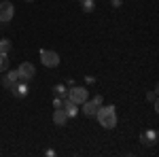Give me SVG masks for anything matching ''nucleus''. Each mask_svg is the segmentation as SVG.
Masks as SVG:
<instances>
[{
    "label": "nucleus",
    "mask_w": 159,
    "mask_h": 157,
    "mask_svg": "<svg viewBox=\"0 0 159 157\" xmlns=\"http://www.w3.org/2000/svg\"><path fill=\"white\" fill-rule=\"evenodd\" d=\"M25 2H34V0H25Z\"/></svg>",
    "instance_id": "4be33fe9"
},
{
    "label": "nucleus",
    "mask_w": 159,
    "mask_h": 157,
    "mask_svg": "<svg viewBox=\"0 0 159 157\" xmlns=\"http://www.w3.org/2000/svg\"><path fill=\"white\" fill-rule=\"evenodd\" d=\"M157 140H159L157 130H147V132L140 134V142L147 145V146H155V145H157Z\"/></svg>",
    "instance_id": "6e6552de"
},
{
    "label": "nucleus",
    "mask_w": 159,
    "mask_h": 157,
    "mask_svg": "<svg viewBox=\"0 0 159 157\" xmlns=\"http://www.w3.org/2000/svg\"><path fill=\"white\" fill-rule=\"evenodd\" d=\"M147 100H148V102H153V106H155V110L159 109V104H157V87H155V89H153V91H151V94L147 96Z\"/></svg>",
    "instance_id": "dca6fc26"
},
{
    "label": "nucleus",
    "mask_w": 159,
    "mask_h": 157,
    "mask_svg": "<svg viewBox=\"0 0 159 157\" xmlns=\"http://www.w3.org/2000/svg\"><path fill=\"white\" fill-rule=\"evenodd\" d=\"M13 49V43L9 38H0V53H11Z\"/></svg>",
    "instance_id": "ddd939ff"
},
{
    "label": "nucleus",
    "mask_w": 159,
    "mask_h": 157,
    "mask_svg": "<svg viewBox=\"0 0 159 157\" xmlns=\"http://www.w3.org/2000/svg\"><path fill=\"white\" fill-rule=\"evenodd\" d=\"M45 155H47V157H55V155H57V153H55L53 149H47V151H45Z\"/></svg>",
    "instance_id": "aec40b11"
},
{
    "label": "nucleus",
    "mask_w": 159,
    "mask_h": 157,
    "mask_svg": "<svg viewBox=\"0 0 159 157\" xmlns=\"http://www.w3.org/2000/svg\"><path fill=\"white\" fill-rule=\"evenodd\" d=\"M68 119H70V117L66 115V110H64V109H55V110H53V123H55V125L64 127V125L68 123Z\"/></svg>",
    "instance_id": "9d476101"
},
{
    "label": "nucleus",
    "mask_w": 159,
    "mask_h": 157,
    "mask_svg": "<svg viewBox=\"0 0 159 157\" xmlns=\"http://www.w3.org/2000/svg\"><path fill=\"white\" fill-rule=\"evenodd\" d=\"M76 2H79V4H81V2H83V0H76Z\"/></svg>",
    "instance_id": "412c9836"
},
{
    "label": "nucleus",
    "mask_w": 159,
    "mask_h": 157,
    "mask_svg": "<svg viewBox=\"0 0 159 157\" xmlns=\"http://www.w3.org/2000/svg\"><path fill=\"white\" fill-rule=\"evenodd\" d=\"M96 119H98V123L102 125V127H106V130H112L115 125H117V110H115V106L110 104V106H100L98 113H96Z\"/></svg>",
    "instance_id": "f257e3e1"
},
{
    "label": "nucleus",
    "mask_w": 159,
    "mask_h": 157,
    "mask_svg": "<svg viewBox=\"0 0 159 157\" xmlns=\"http://www.w3.org/2000/svg\"><path fill=\"white\" fill-rule=\"evenodd\" d=\"M110 4H112L115 9H119V7H123V0H110Z\"/></svg>",
    "instance_id": "6ab92c4d"
},
{
    "label": "nucleus",
    "mask_w": 159,
    "mask_h": 157,
    "mask_svg": "<svg viewBox=\"0 0 159 157\" xmlns=\"http://www.w3.org/2000/svg\"><path fill=\"white\" fill-rule=\"evenodd\" d=\"M104 104V100H102V96H96V98H87L85 102L81 104L83 106V115L85 117H96V113H98V109Z\"/></svg>",
    "instance_id": "f03ea898"
},
{
    "label": "nucleus",
    "mask_w": 159,
    "mask_h": 157,
    "mask_svg": "<svg viewBox=\"0 0 159 157\" xmlns=\"http://www.w3.org/2000/svg\"><path fill=\"white\" fill-rule=\"evenodd\" d=\"M85 83H87V85H93V83H96V76L87 74V76H85Z\"/></svg>",
    "instance_id": "a211bd4d"
},
{
    "label": "nucleus",
    "mask_w": 159,
    "mask_h": 157,
    "mask_svg": "<svg viewBox=\"0 0 159 157\" xmlns=\"http://www.w3.org/2000/svg\"><path fill=\"white\" fill-rule=\"evenodd\" d=\"M61 106H64V98L55 96V100H53V109H61Z\"/></svg>",
    "instance_id": "f3484780"
},
{
    "label": "nucleus",
    "mask_w": 159,
    "mask_h": 157,
    "mask_svg": "<svg viewBox=\"0 0 159 157\" xmlns=\"http://www.w3.org/2000/svg\"><path fill=\"white\" fill-rule=\"evenodd\" d=\"M19 81V74L17 70H7V72H2V87H7V89H11L13 85Z\"/></svg>",
    "instance_id": "1a4fd4ad"
},
{
    "label": "nucleus",
    "mask_w": 159,
    "mask_h": 157,
    "mask_svg": "<svg viewBox=\"0 0 159 157\" xmlns=\"http://www.w3.org/2000/svg\"><path fill=\"white\" fill-rule=\"evenodd\" d=\"M15 15V7H13V0H4L0 2V24H9Z\"/></svg>",
    "instance_id": "423d86ee"
},
{
    "label": "nucleus",
    "mask_w": 159,
    "mask_h": 157,
    "mask_svg": "<svg viewBox=\"0 0 159 157\" xmlns=\"http://www.w3.org/2000/svg\"><path fill=\"white\" fill-rule=\"evenodd\" d=\"M40 62L45 68H57L60 66V55L51 49H40Z\"/></svg>",
    "instance_id": "20e7f679"
},
{
    "label": "nucleus",
    "mask_w": 159,
    "mask_h": 157,
    "mask_svg": "<svg viewBox=\"0 0 159 157\" xmlns=\"http://www.w3.org/2000/svg\"><path fill=\"white\" fill-rule=\"evenodd\" d=\"M61 109L66 110L68 117H76V115H79V104H74L70 98H64V106H61Z\"/></svg>",
    "instance_id": "9b49d317"
},
{
    "label": "nucleus",
    "mask_w": 159,
    "mask_h": 157,
    "mask_svg": "<svg viewBox=\"0 0 159 157\" xmlns=\"http://www.w3.org/2000/svg\"><path fill=\"white\" fill-rule=\"evenodd\" d=\"M68 98L72 100L74 104H83L87 98H89V91H87V87H81V85H72L70 89H68Z\"/></svg>",
    "instance_id": "7ed1b4c3"
},
{
    "label": "nucleus",
    "mask_w": 159,
    "mask_h": 157,
    "mask_svg": "<svg viewBox=\"0 0 159 157\" xmlns=\"http://www.w3.org/2000/svg\"><path fill=\"white\" fill-rule=\"evenodd\" d=\"M53 94L60 98H68V89H66V85L57 83V85H53Z\"/></svg>",
    "instance_id": "f8f14e48"
},
{
    "label": "nucleus",
    "mask_w": 159,
    "mask_h": 157,
    "mask_svg": "<svg viewBox=\"0 0 159 157\" xmlns=\"http://www.w3.org/2000/svg\"><path fill=\"white\" fill-rule=\"evenodd\" d=\"M11 94L15 98H25L28 94H30V85H28V81H21V79H19V81L11 87Z\"/></svg>",
    "instance_id": "0eeeda50"
},
{
    "label": "nucleus",
    "mask_w": 159,
    "mask_h": 157,
    "mask_svg": "<svg viewBox=\"0 0 159 157\" xmlns=\"http://www.w3.org/2000/svg\"><path fill=\"white\" fill-rule=\"evenodd\" d=\"M81 4H83V11L85 13H91L93 9H96V0H83Z\"/></svg>",
    "instance_id": "2eb2a0df"
},
{
    "label": "nucleus",
    "mask_w": 159,
    "mask_h": 157,
    "mask_svg": "<svg viewBox=\"0 0 159 157\" xmlns=\"http://www.w3.org/2000/svg\"><path fill=\"white\" fill-rule=\"evenodd\" d=\"M17 74H19L21 81H32V79L36 76V68H34L32 62H21L19 68H17Z\"/></svg>",
    "instance_id": "39448f33"
},
{
    "label": "nucleus",
    "mask_w": 159,
    "mask_h": 157,
    "mask_svg": "<svg viewBox=\"0 0 159 157\" xmlns=\"http://www.w3.org/2000/svg\"><path fill=\"white\" fill-rule=\"evenodd\" d=\"M9 70V53H0V72Z\"/></svg>",
    "instance_id": "4468645a"
}]
</instances>
